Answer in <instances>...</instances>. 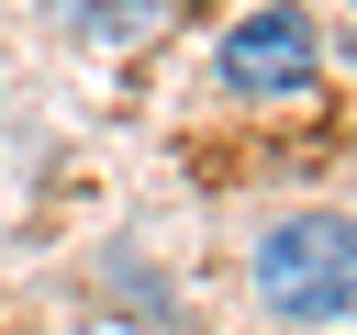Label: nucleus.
<instances>
[{"label":"nucleus","mask_w":357,"mask_h":335,"mask_svg":"<svg viewBox=\"0 0 357 335\" xmlns=\"http://www.w3.org/2000/svg\"><path fill=\"white\" fill-rule=\"evenodd\" d=\"M312 67H324V34H312V11H290V0H268V11H245V22L223 34V89H245V100H290Z\"/></svg>","instance_id":"2"},{"label":"nucleus","mask_w":357,"mask_h":335,"mask_svg":"<svg viewBox=\"0 0 357 335\" xmlns=\"http://www.w3.org/2000/svg\"><path fill=\"white\" fill-rule=\"evenodd\" d=\"M257 290L279 324H335L357 313V223L346 212H290L257 234Z\"/></svg>","instance_id":"1"},{"label":"nucleus","mask_w":357,"mask_h":335,"mask_svg":"<svg viewBox=\"0 0 357 335\" xmlns=\"http://www.w3.org/2000/svg\"><path fill=\"white\" fill-rule=\"evenodd\" d=\"M346 56H357V45H346Z\"/></svg>","instance_id":"4"},{"label":"nucleus","mask_w":357,"mask_h":335,"mask_svg":"<svg viewBox=\"0 0 357 335\" xmlns=\"http://www.w3.org/2000/svg\"><path fill=\"white\" fill-rule=\"evenodd\" d=\"M56 22H100V34H145L156 0H56Z\"/></svg>","instance_id":"3"}]
</instances>
